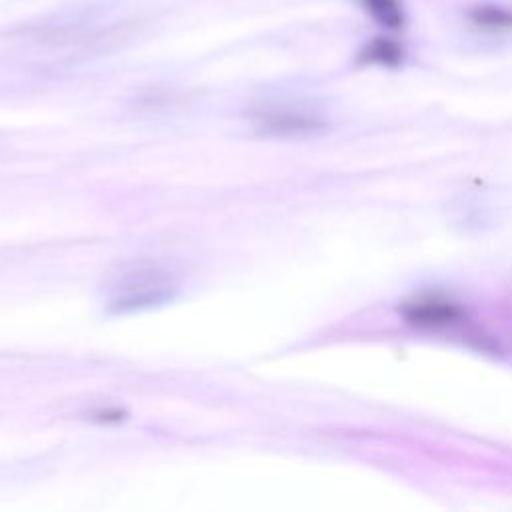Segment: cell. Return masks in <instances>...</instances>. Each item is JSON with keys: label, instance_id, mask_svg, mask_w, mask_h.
<instances>
[{"label": "cell", "instance_id": "6da1fadb", "mask_svg": "<svg viewBox=\"0 0 512 512\" xmlns=\"http://www.w3.org/2000/svg\"><path fill=\"white\" fill-rule=\"evenodd\" d=\"M110 312H134L170 302L178 294L176 276L158 262H132L114 272L106 284Z\"/></svg>", "mask_w": 512, "mask_h": 512}, {"label": "cell", "instance_id": "7a4b0ae2", "mask_svg": "<svg viewBox=\"0 0 512 512\" xmlns=\"http://www.w3.org/2000/svg\"><path fill=\"white\" fill-rule=\"evenodd\" d=\"M258 130L276 136H308L324 128V122L314 114L292 108H262L252 114Z\"/></svg>", "mask_w": 512, "mask_h": 512}, {"label": "cell", "instance_id": "3957f363", "mask_svg": "<svg viewBox=\"0 0 512 512\" xmlns=\"http://www.w3.org/2000/svg\"><path fill=\"white\" fill-rule=\"evenodd\" d=\"M400 312L406 322L420 328H442V326H452L464 320V312L458 304L444 298H436V296H426V298L406 302L400 308Z\"/></svg>", "mask_w": 512, "mask_h": 512}, {"label": "cell", "instance_id": "277c9868", "mask_svg": "<svg viewBox=\"0 0 512 512\" xmlns=\"http://www.w3.org/2000/svg\"><path fill=\"white\" fill-rule=\"evenodd\" d=\"M402 56H404L402 48L388 38H374L360 52L362 62L380 64V66H396L402 62Z\"/></svg>", "mask_w": 512, "mask_h": 512}, {"label": "cell", "instance_id": "5b68a950", "mask_svg": "<svg viewBox=\"0 0 512 512\" xmlns=\"http://www.w3.org/2000/svg\"><path fill=\"white\" fill-rule=\"evenodd\" d=\"M470 20L484 28V30H512V10H506L502 6H492V4H482L470 10Z\"/></svg>", "mask_w": 512, "mask_h": 512}, {"label": "cell", "instance_id": "8992f818", "mask_svg": "<svg viewBox=\"0 0 512 512\" xmlns=\"http://www.w3.org/2000/svg\"><path fill=\"white\" fill-rule=\"evenodd\" d=\"M364 8L370 12V16L390 30H398L404 26V10L400 0H362Z\"/></svg>", "mask_w": 512, "mask_h": 512}]
</instances>
